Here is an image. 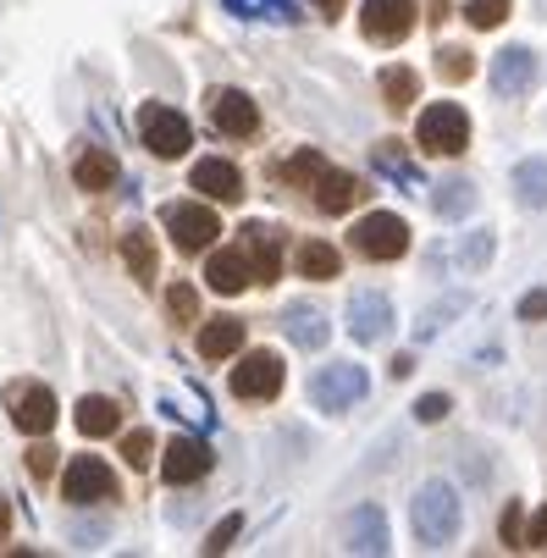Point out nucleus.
Segmentation results:
<instances>
[{
    "instance_id": "21",
    "label": "nucleus",
    "mask_w": 547,
    "mask_h": 558,
    "mask_svg": "<svg viewBox=\"0 0 547 558\" xmlns=\"http://www.w3.org/2000/svg\"><path fill=\"white\" fill-rule=\"evenodd\" d=\"M349 547L354 553H387V514L376 504L354 509V525H349Z\"/></svg>"
},
{
    "instance_id": "31",
    "label": "nucleus",
    "mask_w": 547,
    "mask_h": 558,
    "mask_svg": "<svg viewBox=\"0 0 547 558\" xmlns=\"http://www.w3.org/2000/svg\"><path fill=\"white\" fill-rule=\"evenodd\" d=\"M282 172H288L293 183H316V178L327 172V161H321V155H316V149H299V155H293V161H288Z\"/></svg>"
},
{
    "instance_id": "8",
    "label": "nucleus",
    "mask_w": 547,
    "mask_h": 558,
    "mask_svg": "<svg viewBox=\"0 0 547 558\" xmlns=\"http://www.w3.org/2000/svg\"><path fill=\"white\" fill-rule=\"evenodd\" d=\"M349 332H354V343H381L393 332V299L376 293V288L354 293L349 299Z\"/></svg>"
},
{
    "instance_id": "17",
    "label": "nucleus",
    "mask_w": 547,
    "mask_h": 558,
    "mask_svg": "<svg viewBox=\"0 0 547 558\" xmlns=\"http://www.w3.org/2000/svg\"><path fill=\"white\" fill-rule=\"evenodd\" d=\"M72 178H77V189H84V194H106V189H117L122 167H117V155H106V149H89V155H77Z\"/></svg>"
},
{
    "instance_id": "38",
    "label": "nucleus",
    "mask_w": 547,
    "mask_h": 558,
    "mask_svg": "<svg viewBox=\"0 0 547 558\" xmlns=\"http://www.w3.org/2000/svg\"><path fill=\"white\" fill-rule=\"evenodd\" d=\"M520 547H547V509H536L531 531H520Z\"/></svg>"
},
{
    "instance_id": "34",
    "label": "nucleus",
    "mask_w": 547,
    "mask_h": 558,
    "mask_svg": "<svg viewBox=\"0 0 547 558\" xmlns=\"http://www.w3.org/2000/svg\"><path fill=\"white\" fill-rule=\"evenodd\" d=\"M167 310H172V315H178V322H194V315H199V293H194V288H183V282H178V288H172V293H167Z\"/></svg>"
},
{
    "instance_id": "43",
    "label": "nucleus",
    "mask_w": 547,
    "mask_h": 558,
    "mask_svg": "<svg viewBox=\"0 0 547 558\" xmlns=\"http://www.w3.org/2000/svg\"><path fill=\"white\" fill-rule=\"evenodd\" d=\"M321 12H327V17H338V12H343V0H321Z\"/></svg>"
},
{
    "instance_id": "25",
    "label": "nucleus",
    "mask_w": 547,
    "mask_h": 558,
    "mask_svg": "<svg viewBox=\"0 0 547 558\" xmlns=\"http://www.w3.org/2000/svg\"><path fill=\"white\" fill-rule=\"evenodd\" d=\"M514 194L531 210H547V161H520L514 167Z\"/></svg>"
},
{
    "instance_id": "4",
    "label": "nucleus",
    "mask_w": 547,
    "mask_h": 558,
    "mask_svg": "<svg viewBox=\"0 0 547 558\" xmlns=\"http://www.w3.org/2000/svg\"><path fill=\"white\" fill-rule=\"evenodd\" d=\"M354 250L365 260H399L410 250V221L393 216V210H370L360 227H354Z\"/></svg>"
},
{
    "instance_id": "22",
    "label": "nucleus",
    "mask_w": 547,
    "mask_h": 558,
    "mask_svg": "<svg viewBox=\"0 0 547 558\" xmlns=\"http://www.w3.org/2000/svg\"><path fill=\"white\" fill-rule=\"evenodd\" d=\"M117 426H122V410L111 398H84V404H77V432L84 437H111Z\"/></svg>"
},
{
    "instance_id": "32",
    "label": "nucleus",
    "mask_w": 547,
    "mask_h": 558,
    "mask_svg": "<svg viewBox=\"0 0 547 558\" xmlns=\"http://www.w3.org/2000/svg\"><path fill=\"white\" fill-rule=\"evenodd\" d=\"M437 72L448 77V84H464V77L476 72V61H471V50H442L437 56Z\"/></svg>"
},
{
    "instance_id": "2",
    "label": "nucleus",
    "mask_w": 547,
    "mask_h": 558,
    "mask_svg": "<svg viewBox=\"0 0 547 558\" xmlns=\"http://www.w3.org/2000/svg\"><path fill=\"white\" fill-rule=\"evenodd\" d=\"M415 144H421L426 155H464V144H471V117H464L453 100H437V106L421 111Z\"/></svg>"
},
{
    "instance_id": "26",
    "label": "nucleus",
    "mask_w": 547,
    "mask_h": 558,
    "mask_svg": "<svg viewBox=\"0 0 547 558\" xmlns=\"http://www.w3.org/2000/svg\"><path fill=\"white\" fill-rule=\"evenodd\" d=\"M122 260H127V271H133L138 282H155V244H149L144 227H133V232L122 238Z\"/></svg>"
},
{
    "instance_id": "13",
    "label": "nucleus",
    "mask_w": 547,
    "mask_h": 558,
    "mask_svg": "<svg viewBox=\"0 0 547 558\" xmlns=\"http://www.w3.org/2000/svg\"><path fill=\"white\" fill-rule=\"evenodd\" d=\"M210 100H216V106H210V117H216V128H221V133L250 138V133L260 128V106H255L244 89H216Z\"/></svg>"
},
{
    "instance_id": "27",
    "label": "nucleus",
    "mask_w": 547,
    "mask_h": 558,
    "mask_svg": "<svg viewBox=\"0 0 547 558\" xmlns=\"http://www.w3.org/2000/svg\"><path fill=\"white\" fill-rule=\"evenodd\" d=\"M431 205H437V216L459 221V216H471V210H476V189L464 183V178H453V183H442V189L431 194Z\"/></svg>"
},
{
    "instance_id": "7",
    "label": "nucleus",
    "mask_w": 547,
    "mask_h": 558,
    "mask_svg": "<svg viewBox=\"0 0 547 558\" xmlns=\"http://www.w3.org/2000/svg\"><path fill=\"white\" fill-rule=\"evenodd\" d=\"M365 371L360 365H327L316 381H309V398H316V410H327V415H343V410H354L360 398H365Z\"/></svg>"
},
{
    "instance_id": "40",
    "label": "nucleus",
    "mask_w": 547,
    "mask_h": 558,
    "mask_svg": "<svg viewBox=\"0 0 547 558\" xmlns=\"http://www.w3.org/2000/svg\"><path fill=\"white\" fill-rule=\"evenodd\" d=\"M50 470H56V448H34L28 453V475H39V482H45Z\"/></svg>"
},
{
    "instance_id": "36",
    "label": "nucleus",
    "mask_w": 547,
    "mask_h": 558,
    "mask_svg": "<svg viewBox=\"0 0 547 558\" xmlns=\"http://www.w3.org/2000/svg\"><path fill=\"white\" fill-rule=\"evenodd\" d=\"M149 448H155V437H149V432H133V437L122 442V459H127L133 470H144V464H149Z\"/></svg>"
},
{
    "instance_id": "15",
    "label": "nucleus",
    "mask_w": 547,
    "mask_h": 558,
    "mask_svg": "<svg viewBox=\"0 0 547 558\" xmlns=\"http://www.w3.org/2000/svg\"><path fill=\"white\" fill-rule=\"evenodd\" d=\"M12 421H17L28 437H45V432L56 426V398H50V387H17Z\"/></svg>"
},
{
    "instance_id": "11",
    "label": "nucleus",
    "mask_w": 547,
    "mask_h": 558,
    "mask_svg": "<svg viewBox=\"0 0 547 558\" xmlns=\"http://www.w3.org/2000/svg\"><path fill=\"white\" fill-rule=\"evenodd\" d=\"M161 475L172 487H189L199 475H210V448L199 437H172L167 442V459H161Z\"/></svg>"
},
{
    "instance_id": "1",
    "label": "nucleus",
    "mask_w": 547,
    "mask_h": 558,
    "mask_svg": "<svg viewBox=\"0 0 547 558\" xmlns=\"http://www.w3.org/2000/svg\"><path fill=\"white\" fill-rule=\"evenodd\" d=\"M410 520H415V542H421V547H448V542L459 536L464 509H459V498H453L448 482H426V487L415 493Z\"/></svg>"
},
{
    "instance_id": "28",
    "label": "nucleus",
    "mask_w": 547,
    "mask_h": 558,
    "mask_svg": "<svg viewBox=\"0 0 547 558\" xmlns=\"http://www.w3.org/2000/svg\"><path fill=\"white\" fill-rule=\"evenodd\" d=\"M415 89H421V84H415L410 66H387V72H381V95H387V106H393V111H404V106L415 100Z\"/></svg>"
},
{
    "instance_id": "19",
    "label": "nucleus",
    "mask_w": 547,
    "mask_h": 558,
    "mask_svg": "<svg viewBox=\"0 0 547 558\" xmlns=\"http://www.w3.org/2000/svg\"><path fill=\"white\" fill-rule=\"evenodd\" d=\"M244 260H250V271L266 277V282L282 271V250H277V238H271L266 227H244Z\"/></svg>"
},
{
    "instance_id": "37",
    "label": "nucleus",
    "mask_w": 547,
    "mask_h": 558,
    "mask_svg": "<svg viewBox=\"0 0 547 558\" xmlns=\"http://www.w3.org/2000/svg\"><path fill=\"white\" fill-rule=\"evenodd\" d=\"M239 525H244L239 514H227V520H221V525L210 531V542H205V553H227V547H232V536H239Z\"/></svg>"
},
{
    "instance_id": "3",
    "label": "nucleus",
    "mask_w": 547,
    "mask_h": 558,
    "mask_svg": "<svg viewBox=\"0 0 547 558\" xmlns=\"http://www.w3.org/2000/svg\"><path fill=\"white\" fill-rule=\"evenodd\" d=\"M161 227L172 232V244H178L183 255L210 250V244H216V232H221L216 210H210V205H189V199H172V205L161 210Z\"/></svg>"
},
{
    "instance_id": "10",
    "label": "nucleus",
    "mask_w": 547,
    "mask_h": 558,
    "mask_svg": "<svg viewBox=\"0 0 547 558\" xmlns=\"http://www.w3.org/2000/svg\"><path fill=\"white\" fill-rule=\"evenodd\" d=\"M360 28L381 45H393L415 28V0H365L360 7Z\"/></svg>"
},
{
    "instance_id": "42",
    "label": "nucleus",
    "mask_w": 547,
    "mask_h": 558,
    "mask_svg": "<svg viewBox=\"0 0 547 558\" xmlns=\"http://www.w3.org/2000/svg\"><path fill=\"white\" fill-rule=\"evenodd\" d=\"M7 531H12V509H7V498H0V542H7Z\"/></svg>"
},
{
    "instance_id": "18",
    "label": "nucleus",
    "mask_w": 547,
    "mask_h": 558,
    "mask_svg": "<svg viewBox=\"0 0 547 558\" xmlns=\"http://www.w3.org/2000/svg\"><path fill=\"white\" fill-rule=\"evenodd\" d=\"M354 199H365V183H360V178H349V172H321V178H316V205H321L327 216H343Z\"/></svg>"
},
{
    "instance_id": "33",
    "label": "nucleus",
    "mask_w": 547,
    "mask_h": 558,
    "mask_svg": "<svg viewBox=\"0 0 547 558\" xmlns=\"http://www.w3.org/2000/svg\"><path fill=\"white\" fill-rule=\"evenodd\" d=\"M464 310V299H448V304H431L421 322H415V338H437V327H448V315Z\"/></svg>"
},
{
    "instance_id": "16",
    "label": "nucleus",
    "mask_w": 547,
    "mask_h": 558,
    "mask_svg": "<svg viewBox=\"0 0 547 558\" xmlns=\"http://www.w3.org/2000/svg\"><path fill=\"white\" fill-rule=\"evenodd\" d=\"M255 282V271H250V260H244V250H221V255H210V266H205V288L210 293H244Z\"/></svg>"
},
{
    "instance_id": "9",
    "label": "nucleus",
    "mask_w": 547,
    "mask_h": 558,
    "mask_svg": "<svg viewBox=\"0 0 547 558\" xmlns=\"http://www.w3.org/2000/svg\"><path fill=\"white\" fill-rule=\"evenodd\" d=\"M232 392L239 398H277L282 392V360L271 349L244 354V365H232Z\"/></svg>"
},
{
    "instance_id": "24",
    "label": "nucleus",
    "mask_w": 547,
    "mask_h": 558,
    "mask_svg": "<svg viewBox=\"0 0 547 558\" xmlns=\"http://www.w3.org/2000/svg\"><path fill=\"white\" fill-rule=\"evenodd\" d=\"M299 271H304L309 282H332V277L343 271V260H338V250H332V244H321V238H309V244L299 250Z\"/></svg>"
},
{
    "instance_id": "5",
    "label": "nucleus",
    "mask_w": 547,
    "mask_h": 558,
    "mask_svg": "<svg viewBox=\"0 0 547 558\" xmlns=\"http://www.w3.org/2000/svg\"><path fill=\"white\" fill-rule=\"evenodd\" d=\"M138 133H144V144L161 155V161H178V155L194 144V133H189V122L172 111V106H161V100H149L144 111H138Z\"/></svg>"
},
{
    "instance_id": "6",
    "label": "nucleus",
    "mask_w": 547,
    "mask_h": 558,
    "mask_svg": "<svg viewBox=\"0 0 547 558\" xmlns=\"http://www.w3.org/2000/svg\"><path fill=\"white\" fill-rule=\"evenodd\" d=\"M111 498H117V475H111V464L95 459V453H77V459L66 464V504L89 509V504H111Z\"/></svg>"
},
{
    "instance_id": "35",
    "label": "nucleus",
    "mask_w": 547,
    "mask_h": 558,
    "mask_svg": "<svg viewBox=\"0 0 547 558\" xmlns=\"http://www.w3.org/2000/svg\"><path fill=\"white\" fill-rule=\"evenodd\" d=\"M453 404H448V392H426L421 404H415V421H426V426H437L442 415H448Z\"/></svg>"
},
{
    "instance_id": "30",
    "label": "nucleus",
    "mask_w": 547,
    "mask_h": 558,
    "mask_svg": "<svg viewBox=\"0 0 547 558\" xmlns=\"http://www.w3.org/2000/svg\"><path fill=\"white\" fill-rule=\"evenodd\" d=\"M464 17H471V28H498L509 17V0H471Z\"/></svg>"
},
{
    "instance_id": "29",
    "label": "nucleus",
    "mask_w": 547,
    "mask_h": 558,
    "mask_svg": "<svg viewBox=\"0 0 547 558\" xmlns=\"http://www.w3.org/2000/svg\"><path fill=\"white\" fill-rule=\"evenodd\" d=\"M487 260H493V232H471V244H459V266L482 271Z\"/></svg>"
},
{
    "instance_id": "41",
    "label": "nucleus",
    "mask_w": 547,
    "mask_h": 558,
    "mask_svg": "<svg viewBox=\"0 0 547 558\" xmlns=\"http://www.w3.org/2000/svg\"><path fill=\"white\" fill-rule=\"evenodd\" d=\"M503 542H509V547H520V504H509V509H503Z\"/></svg>"
},
{
    "instance_id": "14",
    "label": "nucleus",
    "mask_w": 547,
    "mask_h": 558,
    "mask_svg": "<svg viewBox=\"0 0 547 558\" xmlns=\"http://www.w3.org/2000/svg\"><path fill=\"white\" fill-rule=\"evenodd\" d=\"M189 183H194L205 199H221V205H239V199H244V178H239V167H232V161H221V155L199 161Z\"/></svg>"
},
{
    "instance_id": "12",
    "label": "nucleus",
    "mask_w": 547,
    "mask_h": 558,
    "mask_svg": "<svg viewBox=\"0 0 547 558\" xmlns=\"http://www.w3.org/2000/svg\"><path fill=\"white\" fill-rule=\"evenodd\" d=\"M536 72H542V66H536V56H531L525 45H509V50H498V56H493V89L514 100V95H525V89L536 84Z\"/></svg>"
},
{
    "instance_id": "39",
    "label": "nucleus",
    "mask_w": 547,
    "mask_h": 558,
    "mask_svg": "<svg viewBox=\"0 0 547 558\" xmlns=\"http://www.w3.org/2000/svg\"><path fill=\"white\" fill-rule=\"evenodd\" d=\"M542 315H547V293L536 288V293H525V299H520V322H542Z\"/></svg>"
},
{
    "instance_id": "23",
    "label": "nucleus",
    "mask_w": 547,
    "mask_h": 558,
    "mask_svg": "<svg viewBox=\"0 0 547 558\" xmlns=\"http://www.w3.org/2000/svg\"><path fill=\"white\" fill-rule=\"evenodd\" d=\"M244 349V322H210L199 332V354L205 360H227V354H239Z\"/></svg>"
},
{
    "instance_id": "20",
    "label": "nucleus",
    "mask_w": 547,
    "mask_h": 558,
    "mask_svg": "<svg viewBox=\"0 0 547 558\" xmlns=\"http://www.w3.org/2000/svg\"><path fill=\"white\" fill-rule=\"evenodd\" d=\"M282 332H288L299 349H321V343H327V315L309 310V304H293V310L282 315Z\"/></svg>"
}]
</instances>
